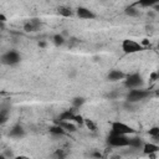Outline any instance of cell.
<instances>
[{
    "instance_id": "3957f363",
    "label": "cell",
    "mask_w": 159,
    "mask_h": 159,
    "mask_svg": "<svg viewBox=\"0 0 159 159\" xmlns=\"http://www.w3.org/2000/svg\"><path fill=\"white\" fill-rule=\"evenodd\" d=\"M123 84L127 89H133V88H140L143 86V77L140 76V73L134 72L130 75L124 76L123 78Z\"/></svg>"
},
{
    "instance_id": "6da1fadb",
    "label": "cell",
    "mask_w": 159,
    "mask_h": 159,
    "mask_svg": "<svg viewBox=\"0 0 159 159\" xmlns=\"http://www.w3.org/2000/svg\"><path fill=\"white\" fill-rule=\"evenodd\" d=\"M128 94L125 97V101L127 102H130V103H139L144 99H147L149 96H150V91L148 89H143L142 87L140 88H133V89H128Z\"/></svg>"
},
{
    "instance_id": "8fae6325",
    "label": "cell",
    "mask_w": 159,
    "mask_h": 159,
    "mask_svg": "<svg viewBox=\"0 0 159 159\" xmlns=\"http://www.w3.org/2000/svg\"><path fill=\"white\" fill-rule=\"evenodd\" d=\"M57 12H58V15H61V16H63V17H71V16L75 15V11L72 10V7H71V6H67V5L60 6V7L57 9Z\"/></svg>"
},
{
    "instance_id": "7402d4cb",
    "label": "cell",
    "mask_w": 159,
    "mask_h": 159,
    "mask_svg": "<svg viewBox=\"0 0 159 159\" xmlns=\"http://www.w3.org/2000/svg\"><path fill=\"white\" fill-rule=\"evenodd\" d=\"M84 102H86V99L83 97H76L72 99V106H73V108H80L81 106H83Z\"/></svg>"
},
{
    "instance_id": "277c9868",
    "label": "cell",
    "mask_w": 159,
    "mask_h": 159,
    "mask_svg": "<svg viewBox=\"0 0 159 159\" xmlns=\"http://www.w3.org/2000/svg\"><path fill=\"white\" fill-rule=\"evenodd\" d=\"M0 61H1V63L6 65V66H16L21 61V55L16 50H9L1 55Z\"/></svg>"
},
{
    "instance_id": "d6986e66",
    "label": "cell",
    "mask_w": 159,
    "mask_h": 159,
    "mask_svg": "<svg viewBox=\"0 0 159 159\" xmlns=\"http://www.w3.org/2000/svg\"><path fill=\"white\" fill-rule=\"evenodd\" d=\"M9 119V109L7 108H2L0 109V125L5 124Z\"/></svg>"
},
{
    "instance_id": "5b68a950",
    "label": "cell",
    "mask_w": 159,
    "mask_h": 159,
    "mask_svg": "<svg viewBox=\"0 0 159 159\" xmlns=\"http://www.w3.org/2000/svg\"><path fill=\"white\" fill-rule=\"evenodd\" d=\"M120 46H122L123 52H124V53H129V55L135 53V52H139V51H142V50L144 48V47L140 45V42H138V41H135V40H132V39H125V40H123Z\"/></svg>"
},
{
    "instance_id": "30bf717a",
    "label": "cell",
    "mask_w": 159,
    "mask_h": 159,
    "mask_svg": "<svg viewBox=\"0 0 159 159\" xmlns=\"http://www.w3.org/2000/svg\"><path fill=\"white\" fill-rule=\"evenodd\" d=\"M124 73L120 71V70H111L109 72H108V80L109 81H112V82H116V81H120V80H123L124 78Z\"/></svg>"
},
{
    "instance_id": "5bb4252c",
    "label": "cell",
    "mask_w": 159,
    "mask_h": 159,
    "mask_svg": "<svg viewBox=\"0 0 159 159\" xmlns=\"http://www.w3.org/2000/svg\"><path fill=\"white\" fill-rule=\"evenodd\" d=\"M124 14H125L127 16H129V17H138V16L140 15V11H139V9H138L137 6L130 5V6H127V7L124 9Z\"/></svg>"
},
{
    "instance_id": "44dd1931",
    "label": "cell",
    "mask_w": 159,
    "mask_h": 159,
    "mask_svg": "<svg viewBox=\"0 0 159 159\" xmlns=\"http://www.w3.org/2000/svg\"><path fill=\"white\" fill-rule=\"evenodd\" d=\"M83 124H84L91 132H96V130H97V125H96V123H94L92 119L84 118V119H83Z\"/></svg>"
},
{
    "instance_id": "2e32d148",
    "label": "cell",
    "mask_w": 159,
    "mask_h": 159,
    "mask_svg": "<svg viewBox=\"0 0 159 159\" xmlns=\"http://www.w3.org/2000/svg\"><path fill=\"white\" fill-rule=\"evenodd\" d=\"M52 42H53L55 46L60 47V46H62V45L66 42V37H65L62 34H55V35L52 36Z\"/></svg>"
},
{
    "instance_id": "ac0fdd59",
    "label": "cell",
    "mask_w": 159,
    "mask_h": 159,
    "mask_svg": "<svg viewBox=\"0 0 159 159\" xmlns=\"http://www.w3.org/2000/svg\"><path fill=\"white\" fill-rule=\"evenodd\" d=\"M50 133L51 134H53V135H63L65 133H66V130L57 123L56 125H53V127H51L50 128Z\"/></svg>"
},
{
    "instance_id": "ba28073f",
    "label": "cell",
    "mask_w": 159,
    "mask_h": 159,
    "mask_svg": "<svg viewBox=\"0 0 159 159\" xmlns=\"http://www.w3.org/2000/svg\"><path fill=\"white\" fill-rule=\"evenodd\" d=\"M26 132H25V128L21 125V124H15L11 127V129L9 130V135L14 139H20L22 137H25Z\"/></svg>"
},
{
    "instance_id": "484cf974",
    "label": "cell",
    "mask_w": 159,
    "mask_h": 159,
    "mask_svg": "<svg viewBox=\"0 0 159 159\" xmlns=\"http://www.w3.org/2000/svg\"><path fill=\"white\" fill-rule=\"evenodd\" d=\"M150 80H152V81H157V80H158V72H153V73L150 75Z\"/></svg>"
},
{
    "instance_id": "8992f818",
    "label": "cell",
    "mask_w": 159,
    "mask_h": 159,
    "mask_svg": "<svg viewBox=\"0 0 159 159\" xmlns=\"http://www.w3.org/2000/svg\"><path fill=\"white\" fill-rule=\"evenodd\" d=\"M111 132L118 133V134H124V135H130V134H134L135 133V130L130 125H128V124H125L123 122H119V120L112 123Z\"/></svg>"
},
{
    "instance_id": "7c38bea8",
    "label": "cell",
    "mask_w": 159,
    "mask_h": 159,
    "mask_svg": "<svg viewBox=\"0 0 159 159\" xmlns=\"http://www.w3.org/2000/svg\"><path fill=\"white\" fill-rule=\"evenodd\" d=\"M142 149H143L144 154L150 155V154L157 153V152L159 150V147H158L157 144H154V143H144L143 147H142Z\"/></svg>"
},
{
    "instance_id": "cb8c5ba5",
    "label": "cell",
    "mask_w": 159,
    "mask_h": 159,
    "mask_svg": "<svg viewBox=\"0 0 159 159\" xmlns=\"http://www.w3.org/2000/svg\"><path fill=\"white\" fill-rule=\"evenodd\" d=\"M2 157H5V158H12V157H15V155H14L12 150H10V149H5Z\"/></svg>"
},
{
    "instance_id": "9c48e42d",
    "label": "cell",
    "mask_w": 159,
    "mask_h": 159,
    "mask_svg": "<svg viewBox=\"0 0 159 159\" xmlns=\"http://www.w3.org/2000/svg\"><path fill=\"white\" fill-rule=\"evenodd\" d=\"M40 27H41V21H40L39 19H36V17L30 19L29 21H26V22L24 24V30H25L26 32L37 31Z\"/></svg>"
},
{
    "instance_id": "7a4b0ae2",
    "label": "cell",
    "mask_w": 159,
    "mask_h": 159,
    "mask_svg": "<svg viewBox=\"0 0 159 159\" xmlns=\"http://www.w3.org/2000/svg\"><path fill=\"white\" fill-rule=\"evenodd\" d=\"M107 143L112 148H127L129 143V135L111 132V134L107 138Z\"/></svg>"
},
{
    "instance_id": "9a60e30c",
    "label": "cell",
    "mask_w": 159,
    "mask_h": 159,
    "mask_svg": "<svg viewBox=\"0 0 159 159\" xmlns=\"http://www.w3.org/2000/svg\"><path fill=\"white\" fill-rule=\"evenodd\" d=\"M66 132H76L77 130V127L72 123V120H60V122H57Z\"/></svg>"
},
{
    "instance_id": "603a6c76",
    "label": "cell",
    "mask_w": 159,
    "mask_h": 159,
    "mask_svg": "<svg viewBox=\"0 0 159 159\" xmlns=\"http://www.w3.org/2000/svg\"><path fill=\"white\" fill-rule=\"evenodd\" d=\"M149 135L153 137L154 139L159 138V127H153L149 129Z\"/></svg>"
},
{
    "instance_id": "83f0119b",
    "label": "cell",
    "mask_w": 159,
    "mask_h": 159,
    "mask_svg": "<svg viewBox=\"0 0 159 159\" xmlns=\"http://www.w3.org/2000/svg\"><path fill=\"white\" fill-rule=\"evenodd\" d=\"M39 46H40V47H45V46H46V42H45V41H40V42H39Z\"/></svg>"
},
{
    "instance_id": "52a82bcc",
    "label": "cell",
    "mask_w": 159,
    "mask_h": 159,
    "mask_svg": "<svg viewBox=\"0 0 159 159\" xmlns=\"http://www.w3.org/2000/svg\"><path fill=\"white\" fill-rule=\"evenodd\" d=\"M75 15L82 20H93L96 17V14L91 9L84 7V6H78L75 10Z\"/></svg>"
},
{
    "instance_id": "4316f807",
    "label": "cell",
    "mask_w": 159,
    "mask_h": 159,
    "mask_svg": "<svg viewBox=\"0 0 159 159\" xmlns=\"http://www.w3.org/2000/svg\"><path fill=\"white\" fill-rule=\"evenodd\" d=\"M92 157H97V158H101V157H102V154H101L99 152H94V153H92Z\"/></svg>"
},
{
    "instance_id": "4fadbf2b",
    "label": "cell",
    "mask_w": 159,
    "mask_h": 159,
    "mask_svg": "<svg viewBox=\"0 0 159 159\" xmlns=\"http://www.w3.org/2000/svg\"><path fill=\"white\" fill-rule=\"evenodd\" d=\"M143 144H144V142L140 138H138V137L130 138L129 137V143H128V147L129 148H132V149H142Z\"/></svg>"
},
{
    "instance_id": "ffe728a7",
    "label": "cell",
    "mask_w": 159,
    "mask_h": 159,
    "mask_svg": "<svg viewBox=\"0 0 159 159\" xmlns=\"http://www.w3.org/2000/svg\"><path fill=\"white\" fill-rule=\"evenodd\" d=\"M73 117H75L73 111H65L60 116V120H73Z\"/></svg>"
},
{
    "instance_id": "e0dca14e",
    "label": "cell",
    "mask_w": 159,
    "mask_h": 159,
    "mask_svg": "<svg viewBox=\"0 0 159 159\" xmlns=\"http://www.w3.org/2000/svg\"><path fill=\"white\" fill-rule=\"evenodd\" d=\"M159 0H138V5H140L142 7H154L155 5H158Z\"/></svg>"
},
{
    "instance_id": "f1b7e54d",
    "label": "cell",
    "mask_w": 159,
    "mask_h": 159,
    "mask_svg": "<svg viewBox=\"0 0 159 159\" xmlns=\"http://www.w3.org/2000/svg\"><path fill=\"white\" fill-rule=\"evenodd\" d=\"M0 21H2V22H5V21H6V17H5L4 15H0Z\"/></svg>"
},
{
    "instance_id": "d4e9b609",
    "label": "cell",
    "mask_w": 159,
    "mask_h": 159,
    "mask_svg": "<svg viewBox=\"0 0 159 159\" xmlns=\"http://www.w3.org/2000/svg\"><path fill=\"white\" fill-rule=\"evenodd\" d=\"M147 15H148L150 19H155V16H157V10H149V11L147 12Z\"/></svg>"
}]
</instances>
